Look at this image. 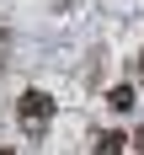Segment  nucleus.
<instances>
[{"label": "nucleus", "instance_id": "f257e3e1", "mask_svg": "<svg viewBox=\"0 0 144 155\" xmlns=\"http://www.w3.org/2000/svg\"><path fill=\"white\" fill-rule=\"evenodd\" d=\"M16 123H21L27 139H43L48 123H53V102H48V91H21V96H16Z\"/></svg>", "mask_w": 144, "mask_h": 155}, {"label": "nucleus", "instance_id": "f03ea898", "mask_svg": "<svg viewBox=\"0 0 144 155\" xmlns=\"http://www.w3.org/2000/svg\"><path fill=\"white\" fill-rule=\"evenodd\" d=\"M123 150H128V134H117V128H107L96 139V155H123Z\"/></svg>", "mask_w": 144, "mask_h": 155}, {"label": "nucleus", "instance_id": "7ed1b4c3", "mask_svg": "<svg viewBox=\"0 0 144 155\" xmlns=\"http://www.w3.org/2000/svg\"><path fill=\"white\" fill-rule=\"evenodd\" d=\"M107 107L112 112H133V86H112V91H107Z\"/></svg>", "mask_w": 144, "mask_h": 155}, {"label": "nucleus", "instance_id": "20e7f679", "mask_svg": "<svg viewBox=\"0 0 144 155\" xmlns=\"http://www.w3.org/2000/svg\"><path fill=\"white\" fill-rule=\"evenodd\" d=\"M128 144H133V150H139V155H144V123H139V128H133V139H128Z\"/></svg>", "mask_w": 144, "mask_h": 155}, {"label": "nucleus", "instance_id": "39448f33", "mask_svg": "<svg viewBox=\"0 0 144 155\" xmlns=\"http://www.w3.org/2000/svg\"><path fill=\"white\" fill-rule=\"evenodd\" d=\"M139 75H144V48H139Z\"/></svg>", "mask_w": 144, "mask_h": 155}, {"label": "nucleus", "instance_id": "423d86ee", "mask_svg": "<svg viewBox=\"0 0 144 155\" xmlns=\"http://www.w3.org/2000/svg\"><path fill=\"white\" fill-rule=\"evenodd\" d=\"M0 155H16V150H5V144H0Z\"/></svg>", "mask_w": 144, "mask_h": 155}, {"label": "nucleus", "instance_id": "0eeeda50", "mask_svg": "<svg viewBox=\"0 0 144 155\" xmlns=\"http://www.w3.org/2000/svg\"><path fill=\"white\" fill-rule=\"evenodd\" d=\"M0 43H5V27H0Z\"/></svg>", "mask_w": 144, "mask_h": 155}]
</instances>
